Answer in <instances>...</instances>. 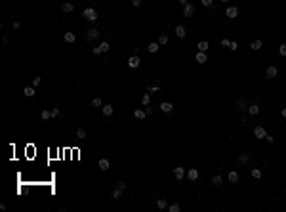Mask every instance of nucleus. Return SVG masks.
<instances>
[{
	"label": "nucleus",
	"instance_id": "8",
	"mask_svg": "<svg viewBox=\"0 0 286 212\" xmlns=\"http://www.w3.org/2000/svg\"><path fill=\"white\" fill-rule=\"evenodd\" d=\"M86 37H88V40H95V38L99 37V31H97L95 27H92V29L86 31Z\"/></svg>",
	"mask_w": 286,
	"mask_h": 212
},
{
	"label": "nucleus",
	"instance_id": "33",
	"mask_svg": "<svg viewBox=\"0 0 286 212\" xmlns=\"http://www.w3.org/2000/svg\"><path fill=\"white\" fill-rule=\"evenodd\" d=\"M141 103H143V105H151V97H149V94H145V96L141 97Z\"/></svg>",
	"mask_w": 286,
	"mask_h": 212
},
{
	"label": "nucleus",
	"instance_id": "7",
	"mask_svg": "<svg viewBox=\"0 0 286 212\" xmlns=\"http://www.w3.org/2000/svg\"><path fill=\"white\" fill-rule=\"evenodd\" d=\"M225 15H227L229 19H235L236 15H238V8H236V6H229L227 12H225Z\"/></svg>",
	"mask_w": 286,
	"mask_h": 212
},
{
	"label": "nucleus",
	"instance_id": "15",
	"mask_svg": "<svg viewBox=\"0 0 286 212\" xmlns=\"http://www.w3.org/2000/svg\"><path fill=\"white\" fill-rule=\"evenodd\" d=\"M134 117H136L137 120H143V119L147 117V113H145L143 109H136V111H134Z\"/></svg>",
	"mask_w": 286,
	"mask_h": 212
},
{
	"label": "nucleus",
	"instance_id": "31",
	"mask_svg": "<svg viewBox=\"0 0 286 212\" xmlns=\"http://www.w3.org/2000/svg\"><path fill=\"white\" fill-rule=\"evenodd\" d=\"M212 184L214 185H221L223 184V178H221V176H214V178H212Z\"/></svg>",
	"mask_w": 286,
	"mask_h": 212
},
{
	"label": "nucleus",
	"instance_id": "1",
	"mask_svg": "<svg viewBox=\"0 0 286 212\" xmlns=\"http://www.w3.org/2000/svg\"><path fill=\"white\" fill-rule=\"evenodd\" d=\"M82 15H84L88 21H97V17H99V15H97V12H95L94 8H86L84 12H82Z\"/></svg>",
	"mask_w": 286,
	"mask_h": 212
},
{
	"label": "nucleus",
	"instance_id": "14",
	"mask_svg": "<svg viewBox=\"0 0 286 212\" xmlns=\"http://www.w3.org/2000/svg\"><path fill=\"white\" fill-rule=\"evenodd\" d=\"M147 50H149L151 54H156V52L160 50V44H159V42H151L149 46H147Z\"/></svg>",
	"mask_w": 286,
	"mask_h": 212
},
{
	"label": "nucleus",
	"instance_id": "24",
	"mask_svg": "<svg viewBox=\"0 0 286 212\" xmlns=\"http://www.w3.org/2000/svg\"><path fill=\"white\" fill-rule=\"evenodd\" d=\"M65 40H67V42H74V40H76V35H74V32H71V31L65 32Z\"/></svg>",
	"mask_w": 286,
	"mask_h": 212
},
{
	"label": "nucleus",
	"instance_id": "50",
	"mask_svg": "<svg viewBox=\"0 0 286 212\" xmlns=\"http://www.w3.org/2000/svg\"><path fill=\"white\" fill-rule=\"evenodd\" d=\"M221 2H223V4H227V2H229V0H221Z\"/></svg>",
	"mask_w": 286,
	"mask_h": 212
},
{
	"label": "nucleus",
	"instance_id": "46",
	"mask_svg": "<svg viewBox=\"0 0 286 212\" xmlns=\"http://www.w3.org/2000/svg\"><path fill=\"white\" fill-rule=\"evenodd\" d=\"M116 187H120V189H126V184H124V182H118V185Z\"/></svg>",
	"mask_w": 286,
	"mask_h": 212
},
{
	"label": "nucleus",
	"instance_id": "4",
	"mask_svg": "<svg viewBox=\"0 0 286 212\" xmlns=\"http://www.w3.org/2000/svg\"><path fill=\"white\" fill-rule=\"evenodd\" d=\"M254 136H256L258 139H265L267 132H265V128H263V126H256V128H254Z\"/></svg>",
	"mask_w": 286,
	"mask_h": 212
},
{
	"label": "nucleus",
	"instance_id": "5",
	"mask_svg": "<svg viewBox=\"0 0 286 212\" xmlns=\"http://www.w3.org/2000/svg\"><path fill=\"white\" fill-rule=\"evenodd\" d=\"M265 75H267L269 79H277V77H278V69L275 67V65H269L267 71H265Z\"/></svg>",
	"mask_w": 286,
	"mask_h": 212
},
{
	"label": "nucleus",
	"instance_id": "2",
	"mask_svg": "<svg viewBox=\"0 0 286 212\" xmlns=\"http://www.w3.org/2000/svg\"><path fill=\"white\" fill-rule=\"evenodd\" d=\"M109 48H111V44H109V42H101L99 46H95V48H94V55L105 54V52H109Z\"/></svg>",
	"mask_w": 286,
	"mask_h": 212
},
{
	"label": "nucleus",
	"instance_id": "30",
	"mask_svg": "<svg viewBox=\"0 0 286 212\" xmlns=\"http://www.w3.org/2000/svg\"><path fill=\"white\" fill-rule=\"evenodd\" d=\"M248 153H241V157H238V162H241V164H246V162H248Z\"/></svg>",
	"mask_w": 286,
	"mask_h": 212
},
{
	"label": "nucleus",
	"instance_id": "38",
	"mask_svg": "<svg viewBox=\"0 0 286 212\" xmlns=\"http://www.w3.org/2000/svg\"><path fill=\"white\" fill-rule=\"evenodd\" d=\"M278 54H280V55H286V44H280V46H278Z\"/></svg>",
	"mask_w": 286,
	"mask_h": 212
},
{
	"label": "nucleus",
	"instance_id": "45",
	"mask_svg": "<svg viewBox=\"0 0 286 212\" xmlns=\"http://www.w3.org/2000/svg\"><path fill=\"white\" fill-rule=\"evenodd\" d=\"M265 139H267L269 143H273V142H275V138H273V136H269V134H267V136H265Z\"/></svg>",
	"mask_w": 286,
	"mask_h": 212
},
{
	"label": "nucleus",
	"instance_id": "47",
	"mask_svg": "<svg viewBox=\"0 0 286 212\" xmlns=\"http://www.w3.org/2000/svg\"><path fill=\"white\" fill-rule=\"evenodd\" d=\"M132 4H134V6H136V8H137V6L141 4V0H132Z\"/></svg>",
	"mask_w": 286,
	"mask_h": 212
},
{
	"label": "nucleus",
	"instance_id": "22",
	"mask_svg": "<svg viewBox=\"0 0 286 212\" xmlns=\"http://www.w3.org/2000/svg\"><path fill=\"white\" fill-rule=\"evenodd\" d=\"M227 178H229V182H231V184H236V182H238V174H236L235 170H233V172H229V176H227Z\"/></svg>",
	"mask_w": 286,
	"mask_h": 212
},
{
	"label": "nucleus",
	"instance_id": "41",
	"mask_svg": "<svg viewBox=\"0 0 286 212\" xmlns=\"http://www.w3.org/2000/svg\"><path fill=\"white\" fill-rule=\"evenodd\" d=\"M202 2V6H206V8H212V0H200Z\"/></svg>",
	"mask_w": 286,
	"mask_h": 212
},
{
	"label": "nucleus",
	"instance_id": "13",
	"mask_svg": "<svg viewBox=\"0 0 286 212\" xmlns=\"http://www.w3.org/2000/svg\"><path fill=\"white\" fill-rule=\"evenodd\" d=\"M261 48H263V42H261V40H254L252 44H250V50H254V52L261 50Z\"/></svg>",
	"mask_w": 286,
	"mask_h": 212
},
{
	"label": "nucleus",
	"instance_id": "34",
	"mask_svg": "<svg viewBox=\"0 0 286 212\" xmlns=\"http://www.w3.org/2000/svg\"><path fill=\"white\" fill-rule=\"evenodd\" d=\"M179 210H181V206H179V204H177V203L170 204V212H179Z\"/></svg>",
	"mask_w": 286,
	"mask_h": 212
},
{
	"label": "nucleus",
	"instance_id": "40",
	"mask_svg": "<svg viewBox=\"0 0 286 212\" xmlns=\"http://www.w3.org/2000/svg\"><path fill=\"white\" fill-rule=\"evenodd\" d=\"M40 82H42V79H40V77H34V79H32V86H38Z\"/></svg>",
	"mask_w": 286,
	"mask_h": 212
},
{
	"label": "nucleus",
	"instance_id": "23",
	"mask_svg": "<svg viewBox=\"0 0 286 212\" xmlns=\"http://www.w3.org/2000/svg\"><path fill=\"white\" fill-rule=\"evenodd\" d=\"M236 109H238V111H246V109H248V103H246V99H241V102L236 103Z\"/></svg>",
	"mask_w": 286,
	"mask_h": 212
},
{
	"label": "nucleus",
	"instance_id": "18",
	"mask_svg": "<svg viewBox=\"0 0 286 212\" xmlns=\"http://www.w3.org/2000/svg\"><path fill=\"white\" fill-rule=\"evenodd\" d=\"M61 10H63L65 14H71V12L74 10V4H71V2H65V4L61 6Z\"/></svg>",
	"mask_w": 286,
	"mask_h": 212
},
{
	"label": "nucleus",
	"instance_id": "10",
	"mask_svg": "<svg viewBox=\"0 0 286 212\" xmlns=\"http://www.w3.org/2000/svg\"><path fill=\"white\" fill-rule=\"evenodd\" d=\"M195 59H196V63H206V61H208V55H206V52H198V54L195 55Z\"/></svg>",
	"mask_w": 286,
	"mask_h": 212
},
{
	"label": "nucleus",
	"instance_id": "28",
	"mask_svg": "<svg viewBox=\"0 0 286 212\" xmlns=\"http://www.w3.org/2000/svg\"><path fill=\"white\" fill-rule=\"evenodd\" d=\"M156 206H159L160 210H164V208L168 206V203H166V199H159V201H156Z\"/></svg>",
	"mask_w": 286,
	"mask_h": 212
},
{
	"label": "nucleus",
	"instance_id": "39",
	"mask_svg": "<svg viewBox=\"0 0 286 212\" xmlns=\"http://www.w3.org/2000/svg\"><path fill=\"white\" fill-rule=\"evenodd\" d=\"M229 50L236 52V50H238V44H236V42H231V44H229Z\"/></svg>",
	"mask_w": 286,
	"mask_h": 212
},
{
	"label": "nucleus",
	"instance_id": "26",
	"mask_svg": "<svg viewBox=\"0 0 286 212\" xmlns=\"http://www.w3.org/2000/svg\"><path fill=\"white\" fill-rule=\"evenodd\" d=\"M103 115L105 117H111V115H113V105H103Z\"/></svg>",
	"mask_w": 286,
	"mask_h": 212
},
{
	"label": "nucleus",
	"instance_id": "16",
	"mask_svg": "<svg viewBox=\"0 0 286 212\" xmlns=\"http://www.w3.org/2000/svg\"><path fill=\"white\" fill-rule=\"evenodd\" d=\"M196 48H198V52H208V48H210V44L206 40H200L198 44H196Z\"/></svg>",
	"mask_w": 286,
	"mask_h": 212
},
{
	"label": "nucleus",
	"instance_id": "37",
	"mask_svg": "<svg viewBox=\"0 0 286 212\" xmlns=\"http://www.w3.org/2000/svg\"><path fill=\"white\" fill-rule=\"evenodd\" d=\"M159 90H160V86H159V82H154V84H153V86H151V88H149V92H159Z\"/></svg>",
	"mask_w": 286,
	"mask_h": 212
},
{
	"label": "nucleus",
	"instance_id": "44",
	"mask_svg": "<svg viewBox=\"0 0 286 212\" xmlns=\"http://www.w3.org/2000/svg\"><path fill=\"white\" fill-rule=\"evenodd\" d=\"M145 113H147V115H153V107H151V105H145Z\"/></svg>",
	"mask_w": 286,
	"mask_h": 212
},
{
	"label": "nucleus",
	"instance_id": "17",
	"mask_svg": "<svg viewBox=\"0 0 286 212\" xmlns=\"http://www.w3.org/2000/svg\"><path fill=\"white\" fill-rule=\"evenodd\" d=\"M176 35H177V38H185V27H183V25H177Z\"/></svg>",
	"mask_w": 286,
	"mask_h": 212
},
{
	"label": "nucleus",
	"instance_id": "11",
	"mask_svg": "<svg viewBox=\"0 0 286 212\" xmlns=\"http://www.w3.org/2000/svg\"><path fill=\"white\" fill-rule=\"evenodd\" d=\"M174 176H176L177 180H183V176H185V168H181V166H176V168H174Z\"/></svg>",
	"mask_w": 286,
	"mask_h": 212
},
{
	"label": "nucleus",
	"instance_id": "19",
	"mask_svg": "<svg viewBox=\"0 0 286 212\" xmlns=\"http://www.w3.org/2000/svg\"><path fill=\"white\" fill-rule=\"evenodd\" d=\"M23 94H25V97H32L34 94H37V90H34L32 86H27L25 90H23Z\"/></svg>",
	"mask_w": 286,
	"mask_h": 212
},
{
	"label": "nucleus",
	"instance_id": "20",
	"mask_svg": "<svg viewBox=\"0 0 286 212\" xmlns=\"http://www.w3.org/2000/svg\"><path fill=\"white\" fill-rule=\"evenodd\" d=\"M109 166H111V162L109 161H107V159H99V168H101V170H109Z\"/></svg>",
	"mask_w": 286,
	"mask_h": 212
},
{
	"label": "nucleus",
	"instance_id": "21",
	"mask_svg": "<svg viewBox=\"0 0 286 212\" xmlns=\"http://www.w3.org/2000/svg\"><path fill=\"white\" fill-rule=\"evenodd\" d=\"M258 113H259V107L256 105V103H254V105H250V107H248V115L256 117V115H258Z\"/></svg>",
	"mask_w": 286,
	"mask_h": 212
},
{
	"label": "nucleus",
	"instance_id": "3",
	"mask_svg": "<svg viewBox=\"0 0 286 212\" xmlns=\"http://www.w3.org/2000/svg\"><path fill=\"white\" fill-rule=\"evenodd\" d=\"M187 178H189L191 182H196L200 178V172H198V168H189L187 170Z\"/></svg>",
	"mask_w": 286,
	"mask_h": 212
},
{
	"label": "nucleus",
	"instance_id": "25",
	"mask_svg": "<svg viewBox=\"0 0 286 212\" xmlns=\"http://www.w3.org/2000/svg\"><path fill=\"white\" fill-rule=\"evenodd\" d=\"M250 174H252V178H256V180H259V178H261V170H259V168H252V170H250Z\"/></svg>",
	"mask_w": 286,
	"mask_h": 212
},
{
	"label": "nucleus",
	"instance_id": "42",
	"mask_svg": "<svg viewBox=\"0 0 286 212\" xmlns=\"http://www.w3.org/2000/svg\"><path fill=\"white\" fill-rule=\"evenodd\" d=\"M61 115V111L57 109V107H55V109H52V117H59Z\"/></svg>",
	"mask_w": 286,
	"mask_h": 212
},
{
	"label": "nucleus",
	"instance_id": "27",
	"mask_svg": "<svg viewBox=\"0 0 286 212\" xmlns=\"http://www.w3.org/2000/svg\"><path fill=\"white\" fill-rule=\"evenodd\" d=\"M160 44V46H164V44H168V35H160L159 37V40H156Z\"/></svg>",
	"mask_w": 286,
	"mask_h": 212
},
{
	"label": "nucleus",
	"instance_id": "12",
	"mask_svg": "<svg viewBox=\"0 0 286 212\" xmlns=\"http://www.w3.org/2000/svg\"><path fill=\"white\" fill-rule=\"evenodd\" d=\"M193 14H195V8H193L191 4H185V6H183V15H185V17H191Z\"/></svg>",
	"mask_w": 286,
	"mask_h": 212
},
{
	"label": "nucleus",
	"instance_id": "32",
	"mask_svg": "<svg viewBox=\"0 0 286 212\" xmlns=\"http://www.w3.org/2000/svg\"><path fill=\"white\" fill-rule=\"evenodd\" d=\"M122 191H124V189L116 187V189H114V191H113V199H120V195H122Z\"/></svg>",
	"mask_w": 286,
	"mask_h": 212
},
{
	"label": "nucleus",
	"instance_id": "49",
	"mask_svg": "<svg viewBox=\"0 0 286 212\" xmlns=\"http://www.w3.org/2000/svg\"><path fill=\"white\" fill-rule=\"evenodd\" d=\"M179 4H181V6H185V4H189V2H187V0H179Z\"/></svg>",
	"mask_w": 286,
	"mask_h": 212
},
{
	"label": "nucleus",
	"instance_id": "35",
	"mask_svg": "<svg viewBox=\"0 0 286 212\" xmlns=\"http://www.w3.org/2000/svg\"><path fill=\"white\" fill-rule=\"evenodd\" d=\"M50 117H52V111H42V119H44V120H48V119H50Z\"/></svg>",
	"mask_w": 286,
	"mask_h": 212
},
{
	"label": "nucleus",
	"instance_id": "29",
	"mask_svg": "<svg viewBox=\"0 0 286 212\" xmlns=\"http://www.w3.org/2000/svg\"><path fill=\"white\" fill-rule=\"evenodd\" d=\"M76 138L78 139H86V130H84V128H78L76 130Z\"/></svg>",
	"mask_w": 286,
	"mask_h": 212
},
{
	"label": "nucleus",
	"instance_id": "36",
	"mask_svg": "<svg viewBox=\"0 0 286 212\" xmlns=\"http://www.w3.org/2000/svg\"><path fill=\"white\" fill-rule=\"evenodd\" d=\"M92 105L94 107H101V99L99 97H94V99H92Z\"/></svg>",
	"mask_w": 286,
	"mask_h": 212
},
{
	"label": "nucleus",
	"instance_id": "9",
	"mask_svg": "<svg viewBox=\"0 0 286 212\" xmlns=\"http://www.w3.org/2000/svg\"><path fill=\"white\" fill-rule=\"evenodd\" d=\"M160 111H162V113H172L174 105L170 102H162V103H160Z\"/></svg>",
	"mask_w": 286,
	"mask_h": 212
},
{
	"label": "nucleus",
	"instance_id": "43",
	"mask_svg": "<svg viewBox=\"0 0 286 212\" xmlns=\"http://www.w3.org/2000/svg\"><path fill=\"white\" fill-rule=\"evenodd\" d=\"M229 44H231V40H227V38H223V40H221V46L229 48Z\"/></svg>",
	"mask_w": 286,
	"mask_h": 212
},
{
	"label": "nucleus",
	"instance_id": "6",
	"mask_svg": "<svg viewBox=\"0 0 286 212\" xmlns=\"http://www.w3.org/2000/svg\"><path fill=\"white\" fill-rule=\"evenodd\" d=\"M139 63H141L139 55H132V57L128 59V67H132V69H137V67H139Z\"/></svg>",
	"mask_w": 286,
	"mask_h": 212
},
{
	"label": "nucleus",
	"instance_id": "48",
	"mask_svg": "<svg viewBox=\"0 0 286 212\" xmlns=\"http://www.w3.org/2000/svg\"><path fill=\"white\" fill-rule=\"evenodd\" d=\"M280 115H282V117H284V119H286V107H282V111H280Z\"/></svg>",
	"mask_w": 286,
	"mask_h": 212
}]
</instances>
